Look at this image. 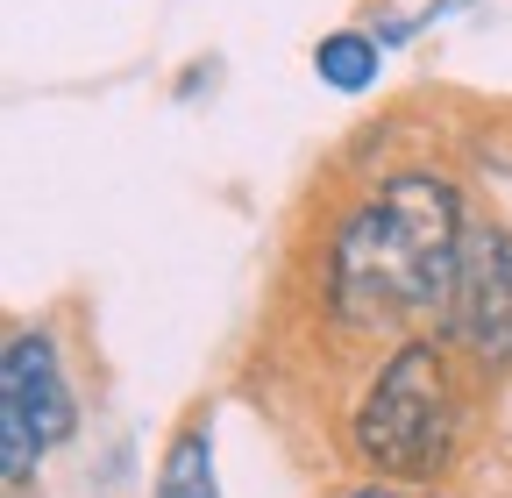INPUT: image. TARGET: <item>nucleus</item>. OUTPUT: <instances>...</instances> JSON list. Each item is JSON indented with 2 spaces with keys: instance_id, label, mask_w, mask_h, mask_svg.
Wrapping results in <instances>:
<instances>
[{
  "instance_id": "obj_6",
  "label": "nucleus",
  "mask_w": 512,
  "mask_h": 498,
  "mask_svg": "<svg viewBox=\"0 0 512 498\" xmlns=\"http://www.w3.org/2000/svg\"><path fill=\"white\" fill-rule=\"evenodd\" d=\"M313 72H320V86H335V93H370L377 72H384V36H370V29H328L313 43Z\"/></svg>"
},
{
  "instance_id": "obj_4",
  "label": "nucleus",
  "mask_w": 512,
  "mask_h": 498,
  "mask_svg": "<svg viewBox=\"0 0 512 498\" xmlns=\"http://www.w3.org/2000/svg\"><path fill=\"white\" fill-rule=\"evenodd\" d=\"M434 335L470 370H484V378L512 370V228L505 221L470 214V235H463V257H456V278H448Z\"/></svg>"
},
{
  "instance_id": "obj_2",
  "label": "nucleus",
  "mask_w": 512,
  "mask_h": 498,
  "mask_svg": "<svg viewBox=\"0 0 512 498\" xmlns=\"http://www.w3.org/2000/svg\"><path fill=\"white\" fill-rule=\"evenodd\" d=\"M463 427H470V385H463V356L448 349L434 328L399 335L370 363L363 392L342 413V442L349 463L370 484H441L463 456Z\"/></svg>"
},
{
  "instance_id": "obj_1",
  "label": "nucleus",
  "mask_w": 512,
  "mask_h": 498,
  "mask_svg": "<svg viewBox=\"0 0 512 498\" xmlns=\"http://www.w3.org/2000/svg\"><path fill=\"white\" fill-rule=\"evenodd\" d=\"M463 235H470V207L448 171L434 164L384 171L335 214L328 242H320L328 321L349 335H399V328L413 335V321H441Z\"/></svg>"
},
{
  "instance_id": "obj_3",
  "label": "nucleus",
  "mask_w": 512,
  "mask_h": 498,
  "mask_svg": "<svg viewBox=\"0 0 512 498\" xmlns=\"http://www.w3.org/2000/svg\"><path fill=\"white\" fill-rule=\"evenodd\" d=\"M79 434V399L64 385V356L43 328H15L0 356V477L15 491L36 477V463Z\"/></svg>"
},
{
  "instance_id": "obj_5",
  "label": "nucleus",
  "mask_w": 512,
  "mask_h": 498,
  "mask_svg": "<svg viewBox=\"0 0 512 498\" xmlns=\"http://www.w3.org/2000/svg\"><path fill=\"white\" fill-rule=\"evenodd\" d=\"M157 498H221V477H214V413H192L164 442Z\"/></svg>"
},
{
  "instance_id": "obj_7",
  "label": "nucleus",
  "mask_w": 512,
  "mask_h": 498,
  "mask_svg": "<svg viewBox=\"0 0 512 498\" xmlns=\"http://www.w3.org/2000/svg\"><path fill=\"white\" fill-rule=\"evenodd\" d=\"M335 498H420V491H406V484H349Z\"/></svg>"
}]
</instances>
